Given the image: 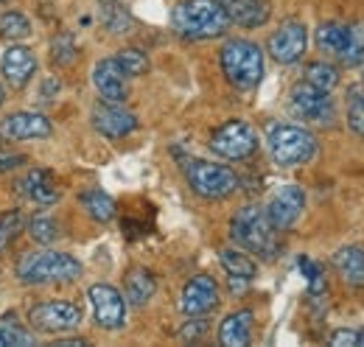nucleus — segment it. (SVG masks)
<instances>
[{
	"label": "nucleus",
	"instance_id": "nucleus-1",
	"mask_svg": "<svg viewBox=\"0 0 364 347\" xmlns=\"http://www.w3.org/2000/svg\"><path fill=\"white\" fill-rule=\"evenodd\" d=\"M171 26L185 40H213L230 28V14L222 0H182L171 11Z\"/></svg>",
	"mask_w": 364,
	"mask_h": 347
},
{
	"label": "nucleus",
	"instance_id": "nucleus-2",
	"mask_svg": "<svg viewBox=\"0 0 364 347\" xmlns=\"http://www.w3.org/2000/svg\"><path fill=\"white\" fill-rule=\"evenodd\" d=\"M230 235H232V241L241 250H247L252 255H261L264 260L277 258V252H280L277 230L272 227V221L267 218V210H261L255 205H247V208H241L232 216Z\"/></svg>",
	"mask_w": 364,
	"mask_h": 347
},
{
	"label": "nucleus",
	"instance_id": "nucleus-3",
	"mask_svg": "<svg viewBox=\"0 0 364 347\" xmlns=\"http://www.w3.org/2000/svg\"><path fill=\"white\" fill-rule=\"evenodd\" d=\"M17 277L23 283H70L82 277V263L68 252H26L17 260Z\"/></svg>",
	"mask_w": 364,
	"mask_h": 347
},
{
	"label": "nucleus",
	"instance_id": "nucleus-4",
	"mask_svg": "<svg viewBox=\"0 0 364 347\" xmlns=\"http://www.w3.org/2000/svg\"><path fill=\"white\" fill-rule=\"evenodd\" d=\"M222 70L238 90H252L264 79V50L250 40H230L222 48Z\"/></svg>",
	"mask_w": 364,
	"mask_h": 347
},
{
	"label": "nucleus",
	"instance_id": "nucleus-5",
	"mask_svg": "<svg viewBox=\"0 0 364 347\" xmlns=\"http://www.w3.org/2000/svg\"><path fill=\"white\" fill-rule=\"evenodd\" d=\"M269 154L280 169L306 166L317 154V137L300 127H274L269 132Z\"/></svg>",
	"mask_w": 364,
	"mask_h": 347
},
{
	"label": "nucleus",
	"instance_id": "nucleus-6",
	"mask_svg": "<svg viewBox=\"0 0 364 347\" xmlns=\"http://www.w3.org/2000/svg\"><path fill=\"white\" fill-rule=\"evenodd\" d=\"M185 179L202 199H228L238 188V176L232 169L208 160H191L185 166Z\"/></svg>",
	"mask_w": 364,
	"mask_h": 347
},
{
	"label": "nucleus",
	"instance_id": "nucleus-7",
	"mask_svg": "<svg viewBox=\"0 0 364 347\" xmlns=\"http://www.w3.org/2000/svg\"><path fill=\"white\" fill-rule=\"evenodd\" d=\"M289 110L300 121H311V124H319V127H328L336 118V107H333L331 95L325 90H317L314 85H309V82H300V85L291 87Z\"/></svg>",
	"mask_w": 364,
	"mask_h": 347
},
{
	"label": "nucleus",
	"instance_id": "nucleus-8",
	"mask_svg": "<svg viewBox=\"0 0 364 347\" xmlns=\"http://www.w3.org/2000/svg\"><path fill=\"white\" fill-rule=\"evenodd\" d=\"M210 149L225 160H247L258 149V132L252 129V124L235 118L213 132Z\"/></svg>",
	"mask_w": 364,
	"mask_h": 347
},
{
	"label": "nucleus",
	"instance_id": "nucleus-9",
	"mask_svg": "<svg viewBox=\"0 0 364 347\" xmlns=\"http://www.w3.org/2000/svg\"><path fill=\"white\" fill-rule=\"evenodd\" d=\"M82 308L68 300H50L40 303L28 311V322L40 333H70L82 325Z\"/></svg>",
	"mask_w": 364,
	"mask_h": 347
},
{
	"label": "nucleus",
	"instance_id": "nucleus-10",
	"mask_svg": "<svg viewBox=\"0 0 364 347\" xmlns=\"http://www.w3.org/2000/svg\"><path fill=\"white\" fill-rule=\"evenodd\" d=\"M87 297H90L95 322L104 331H121L127 325V300H124V294L115 286L95 283V286H90Z\"/></svg>",
	"mask_w": 364,
	"mask_h": 347
},
{
	"label": "nucleus",
	"instance_id": "nucleus-11",
	"mask_svg": "<svg viewBox=\"0 0 364 347\" xmlns=\"http://www.w3.org/2000/svg\"><path fill=\"white\" fill-rule=\"evenodd\" d=\"M309 48V31L300 20H286L269 37V56L277 65H294Z\"/></svg>",
	"mask_w": 364,
	"mask_h": 347
},
{
	"label": "nucleus",
	"instance_id": "nucleus-12",
	"mask_svg": "<svg viewBox=\"0 0 364 347\" xmlns=\"http://www.w3.org/2000/svg\"><path fill=\"white\" fill-rule=\"evenodd\" d=\"M306 210V193L300 185H283L274 191V196L267 205V218L272 221V227L277 233L291 230L297 224V218Z\"/></svg>",
	"mask_w": 364,
	"mask_h": 347
},
{
	"label": "nucleus",
	"instance_id": "nucleus-13",
	"mask_svg": "<svg viewBox=\"0 0 364 347\" xmlns=\"http://www.w3.org/2000/svg\"><path fill=\"white\" fill-rule=\"evenodd\" d=\"M219 305V286L213 277L208 274H196L185 283L180 297V308L182 314L188 316H205L208 311H213Z\"/></svg>",
	"mask_w": 364,
	"mask_h": 347
},
{
	"label": "nucleus",
	"instance_id": "nucleus-14",
	"mask_svg": "<svg viewBox=\"0 0 364 347\" xmlns=\"http://www.w3.org/2000/svg\"><path fill=\"white\" fill-rule=\"evenodd\" d=\"M0 70H3L6 82L14 87V90H23V87L34 79V73H37V56H34L31 48L11 43L6 48L3 59H0Z\"/></svg>",
	"mask_w": 364,
	"mask_h": 347
},
{
	"label": "nucleus",
	"instance_id": "nucleus-15",
	"mask_svg": "<svg viewBox=\"0 0 364 347\" xmlns=\"http://www.w3.org/2000/svg\"><path fill=\"white\" fill-rule=\"evenodd\" d=\"M92 127L109 140H121V137H127L137 129V118L132 112H127L121 104L104 101L92 110Z\"/></svg>",
	"mask_w": 364,
	"mask_h": 347
},
{
	"label": "nucleus",
	"instance_id": "nucleus-16",
	"mask_svg": "<svg viewBox=\"0 0 364 347\" xmlns=\"http://www.w3.org/2000/svg\"><path fill=\"white\" fill-rule=\"evenodd\" d=\"M50 132V121L40 112H11L0 124V134L11 140H43Z\"/></svg>",
	"mask_w": 364,
	"mask_h": 347
},
{
	"label": "nucleus",
	"instance_id": "nucleus-17",
	"mask_svg": "<svg viewBox=\"0 0 364 347\" xmlns=\"http://www.w3.org/2000/svg\"><path fill=\"white\" fill-rule=\"evenodd\" d=\"M92 85L101 92L104 101L109 104H124L127 101V73L115 59H101L92 68Z\"/></svg>",
	"mask_w": 364,
	"mask_h": 347
},
{
	"label": "nucleus",
	"instance_id": "nucleus-18",
	"mask_svg": "<svg viewBox=\"0 0 364 347\" xmlns=\"http://www.w3.org/2000/svg\"><path fill=\"white\" fill-rule=\"evenodd\" d=\"M228 9L230 23H238L244 28H258L269 20V3L267 0H222Z\"/></svg>",
	"mask_w": 364,
	"mask_h": 347
},
{
	"label": "nucleus",
	"instance_id": "nucleus-19",
	"mask_svg": "<svg viewBox=\"0 0 364 347\" xmlns=\"http://www.w3.org/2000/svg\"><path fill=\"white\" fill-rule=\"evenodd\" d=\"M252 311H235L219 328V342L225 347H247L252 342Z\"/></svg>",
	"mask_w": 364,
	"mask_h": 347
},
{
	"label": "nucleus",
	"instance_id": "nucleus-20",
	"mask_svg": "<svg viewBox=\"0 0 364 347\" xmlns=\"http://www.w3.org/2000/svg\"><path fill=\"white\" fill-rule=\"evenodd\" d=\"M333 269L339 272V277L348 283V286H364V250L362 247H342L336 255H333Z\"/></svg>",
	"mask_w": 364,
	"mask_h": 347
},
{
	"label": "nucleus",
	"instance_id": "nucleus-21",
	"mask_svg": "<svg viewBox=\"0 0 364 347\" xmlns=\"http://www.w3.org/2000/svg\"><path fill=\"white\" fill-rule=\"evenodd\" d=\"M20 188L26 191L28 199H34L40 205H53L59 199V188H56L50 171H46V169H31L26 174V179L20 182Z\"/></svg>",
	"mask_w": 364,
	"mask_h": 347
},
{
	"label": "nucleus",
	"instance_id": "nucleus-22",
	"mask_svg": "<svg viewBox=\"0 0 364 347\" xmlns=\"http://www.w3.org/2000/svg\"><path fill=\"white\" fill-rule=\"evenodd\" d=\"M154 289H157V280H154V274L149 269H143V266L129 269V274H127V300L129 303L146 305L151 300Z\"/></svg>",
	"mask_w": 364,
	"mask_h": 347
},
{
	"label": "nucleus",
	"instance_id": "nucleus-23",
	"mask_svg": "<svg viewBox=\"0 0 364 347\" xmlns=\"http://www.w3.org/2000/svg\"><path fill=\"white\" fill-rule=\"evenodd\" d=\"M79 202H82V208L87 210V216H90L92 221L107 224V221H112V218H115V202H112V196H109V193H104L101 188H90V191H85V193L79 196Z\"/></svg>",
	"mask_w": 364,
	"mask_h": 347
},
{
	"label": "nucleus",
	"instance_id": "nucleus-24",
	"mask_svg": "<svg viewBox=\"0 0 364 347\" xmlns=\"http://www.w3.org/2000/svg\"><path fill=\"white\" fill-rule=\"evenodd\" d=\"M219 260L225 266V272L230 274V280H252L258 274V266L250 255H244L241 250H222L219 252Z\"/></svg>",
	"mask_w": 364,
	"mask_h": 347
},
{
	"label": "nucleus",
	"instance_id": "nucleus-25",
	"mask_svg": "<svg viewBox=\"0 0 364 347\" xmlns=\"http://www.w3.org/2000/svg\"><path fill=\"white\" fill-rule=\"evenodd\" d=\"M348 45V26L345 23H322L317 28V48L325 53L339 56Z\"/></svg>",
	"mask_w": 364,
	"mask_h": 347
},
{
	"label": "nucleus",
	"instance_id": "nucleus-26",
	"mask_svg": "<svg viewBox=\"0 0 364 347\" xmlns=\"http://www.w3.org/2000/svg\"><path fill=\"white\" fill-rule=\"evenodd\" d=\"M0 37L9 40V43H20V40L31 37V23H28V17L20 14V11H11V9L3 11V14H0Z\"/></svg>",
	"mask_w": 364,
	"mask_h": 347
},
{
	"label": "nucleus",
	"instance_id": "nucleus-27",
	"mask_svg": "<svg viewBox=\"0 0 364 347\" xmlns=\"http://www.w3.org/2000/svg\"><path fill=\"white\" fill-rule=\"evenodd\" d=\"M306 82L314 85L317 90L331 92L333 87L339 85V70H336L333 65H328V62H311V65L306 68Z\"/></svg>",
	"mask_w": 364,
	"mask_h": 347
},
{
	"label": "nucleus",
	"instance_id": "nucleus-28",
	"mask_svg": "<svg viewBox=\"0 0 364 347\" xmlns=\"http://www.w3.org/2000/svg\"><path fill=\"white\" fill-rule=\"evenodd\" d=\"M115 62L121 65V70L127 73V79H129V76L135 79V76L149 73V56H146L143 50H137V48H124V50H118Z\"/></svg>",
	"mask_w": 364,
	"mask_h": 347
},
{
	"label": "nucleus",
	"instance_id": "nucleus-29",
	"mask_svg": "<svg viewBox=\"0 0 364 347\" xmlns=\"http://www.w3.org/2000/svg\"><path fill=\"white\" fill-rule=\"evenodd\" d=\"M339 59L345 65H359L364 59V23H353L348 26V45L339 53Z\"/></svg>",
	"mask_w": 364,
	"mask_h": 347
},
{
	"label": "nucleus",
	"instance_id": "nucleus-30",
	"mask_svg": "<svg viewBox=\"0 0 364 347\" xmlns=\"http://www.w3.org/2000/svg\"><path fill=\"white\" fill-rule=\"evenodd\" d=\"M23 230V213L20 210H9L0 216V252L9 250V244L17 238V233Z\"/></svg>",
	"mask_w": 364,
	"mask_h": 347
},
{
	"label": "nucleus",
	"instance_id": "nucleus-31",
	"mask_svg": "<svg viewBox=\"0 0 364 347\" xmlns=\"http://www.w3.org/2000/svg\"><path fill=\"white\" fill-rule=\"evenodd\" d=\"M28 233H31V238H34L37 244H53V241L59 238V224L48 216H37V218H31Z\"/></svg>",
	"mask_w": 364,
	"mask_h": 347
},
{
	"label": "nucleus",
	"instance_id": "nucleus-32",
	"mask_svg": "<svg viewBox=\"0 0 364 347\" xmlns=\"http://www.w3.org/2000/svg\"><path fill=\"white\" fill-rule=\"evenodd\" d=\"M0 333H3V339H6V347L14 345V347H31L37 345V339H34V333H28L26 328H20V325H9V319H3L0 322Z\"/></svg>",
	"mask_w": 364,
	"mask_h": 347
},
{
	"label": "nucleus",
	"instance_id": "nucleus-33",
	"mask_svg": "<svg viewBox=\"0 0 364 347\" xmlns=\"http://www.w3.org/2000/svg\"><path fill=\"white\" fill-rule=\"evenodd\" d=\"M50 56L56 65H73L76 59V43L70 34H59L53 43H50Z\"/></svg>",
	"mask_w": 364,
	"mask_h": 347
},
{
	"label": "nucleus",
	"instance_id": "nucleus-34",
	"mask_svg": "<svg viewBox=\"0 0 364 347\" xmlns=\"http://www.w3.org/2000/svg\"><path fill=\"white\" fill-rule=\"evenodd\" d=\"M348 127L356 134H364V92H353L348 101Z\"/></svg>",
	"mask_w": 364,
	"mask_h": 347
},
{
	"label": "nucleus",
	"instance_id": "nucleus-35",
	"mask_svg": "<svg viewBox=\"0 0 364 347\" xmlns=\"http://www.w3.org/2000/svg\"><path fill=\"white\" fill-rule=\"evenodd\" d=\"M331 345L336 347H364V331H350V328H342V331H333L331 333Z\"/></svg>",
	"mask_w": 364,
	"mask_h": 347
},
{
	"label": "nucleus",
	"instance_id": "nucleus-36",
	"mask_svg": "<svg viewBox=\"0 0 364 347\" xmlns=\"http://www.w3.org/2000/svg\"><path fill=\"white\" fill-rule=\"evenodd\" d=\"M205 333H208V319H193V322L182 325L180 339L182 342H196V339H199V336H205Z\"/></svg>",
	"mask_w": 364,
	"mask_h": 347
},
{
	"label": "nucleus",
	"instance_id": "nucleus-37",
	"mask_svg": "<svg viewBox=\"0 0 364 347\" xmlns=\"http://www.w3.org/2000/svg\"><path fill=\"white\" fill-rule=\"evenodd\" d=\"M23 163H28L26 154H0V174L11 171V169H17V166H23Z\"/></svg>",
	"mask_w": 364,
	"mask_h": 347
},
{
	"label": "nucleus",
	"instance_id": "nucleus-38",
	"mask_svg": "<svg viewBox=\"0 0 364 347\" xmlns=\"http://www.w3.org/2000/svg\"><path fill=\"white\" fill-rule=\"evenodd\" d=\"M59 347H85L87 342L85 339H62V342H56Z\"/></svg>",
	"mask_w": 364,
	"mask_h": 347
},
{
	"label": "nucleus",
	"instance_id": "nucleus-39",
	"mask_svg": "<svg viewBox=\"0 0 364 347\" xmlns=\"http://www.w3.org/2000/svg\"><path fill=\"white\" fill-rule=\"evenodd\" d=\"M6 104V90H3V85H0V107Z\"/></svg>",
	"mask_w": 364,
	"mask_h": 347
},
{
	"label": "nucleus",
	"instance_id": "nucleus-40",
	"mask_svg": "<svg viewBox=\"0 0 364 347\" xmlns=\"http://www.w3.org/2000/svg\"><path fill=\"white\" fill-rule=\"evenodd\" d=\"M0 347H6V339H3V333H0Z\"/></svg>",
	"mask_w": 364,
	"mask_h": 347
},
{
	"label": "nucleus",
	"instance_id": "nucleus-41",
	"mask_svg": "<svg viewBox=\"0 0 364 347\" xmlns=\"http://www.w3.org/2000/svg\"><path fill=\"white\" fill-rule=\"evenodd\" d=\"M104 3H112V0H104Z\"/></svg>",
	"mask_w": 364,
	"mask_h": 347
}]
</instances>
